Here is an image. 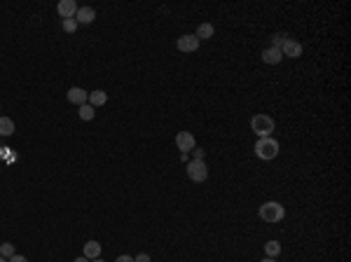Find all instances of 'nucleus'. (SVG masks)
<instances>
[{
  "label": "nucleus",
  "mask_w": 351,
  "mask_h": 262,
  "mask_svg": "<svg viewBox=\"0 0 351 262\" xmlns=\"http://www.w3.org/2000/svg\"><path fill=\"white\" fill-rule=\"evenodd\" d=\"M255 155L265 162H272V159L278 157V140L272 138V136H267V138H258V143L253 145Z\"/></svg>",
  "instance_id": "1"
},
{
  "label": "nucleus",
  "mask_w": 351,
  "mask_h": 262,
  "mask_svg": "<svg viewBox=\"0 0 351 262\" xmlns=\"http://www.w3.org/2000/svg\"><path fill=\"white\" fill-rule=\"evenodd\" d=\"M258 215H260L265 222L274 225V222H281L286 218V208L278 204V201H265L260 208H258Z\"/></svg>",
  "instance_id": "2"
},
{
  "label": "nucleus",
  "mask_w": 351,
  "mask_h": 262,
  "mask_svg": "<svg viewBox=\"0 0 351 262\" xmlns=\"http://www.w3.org/2000/svg\"><path fill=\"white\" fill-rule=\"evenodd\" d=\"M251 129H253V134L258 136V138H267V136H272V131H274V120L269 115L258 113V115L251 117Z\"/></svg>",
  "instance_id": "3"
},
{
  "label": "nucleus",
  "mask_w": 351,
  "mask_h": 262,
  "mask_svg": "<svg viewBox=\"0 0 351 262\" xmlns=\"http://www.w3.org/2000/svg\"><path fill=\"white\" fill-rule=\"evenodd\" d=\"M188 178L192 183H204L206 178H208L206 159H192V162H188Z\"/></svg>",
  "instance_id": "4"
},
{
  "label": "nucleus",
  "mask_w": 351,
  "mask_h": 262,
  "mask_svg": "<svg viewBox=\"0 0 351 262\" xmlns=\"http://www.w3.org/2000/svg\"><path fill=\"white\" fill-rule=\"evenodd\" d=\"M176 147H178L183 155H188L197 147V138H194L190 131H178V134H176Z\"/></svg>",
  "instance_id": "5"
},
{
  "label": "nucleus",
  "mask_w": 351,
  "mask_h": 262,
  "mask_svg": "<svg viewBox=\"0 0 351 262\" xmlns=\"http://www.w3.org/2000/svg\"><path fill=\"white\" fill-rule=\"evenodd\" d=\"M199 38L194 35V33H188V35H181L178 38V43H176V47L181 49V52H197V49H199Z\"/></svg>",
  "instance_id": "6"
},
{
  "label": "nucleus",
  "mask_w": 351,
  "mask_h": 262,
  "mask_svg": "<svg viewBox=\"0 0 351 262\" xmlns=\"http://www.w3.org/2000/svg\"><path fill=\"white\" fill-rule=\"evenodd\" d=\"M56 12H59L61 19H75V14H78V3L75 0H61L59 5H56Z\"/></svg>",
  "instance_id": "7"
},
{
  "label": "nucleus",
  "mask_w": 351,
  "mask_h": 262,
  "mask_svg": "<svg viewBox=\"0 0 351 262\" xmlns=\"http://www.w3.org/2000/svg\"><path fill=\"white\" fill-rule=\"evenodd\" d=\"M281 54L291 56V59H300V56H302V45L297 43V40H293V38H288V40L281 45Z\"/></svg>",
  "instance_id": "8"
},
{
  "label": "nucleus",
  "mask_w": 351,
  "mask_h": 262,
  "mask_svg": "<svg viewBox=\"0 0 351 262\" xmlns=\"http://www.w3.org/2000/svg\"><path fill=\"white\" fill-rule=\"evenodd\" d=\"M260 59H262V63H267V66H278L281 59H284V54H281V49H276V47H267V49H262Z\"/></svg>",
  "instance_id": "9"
},
{
  "label": "nucleus",
  "mask_w": 351,
  "mask_h": 262,
  "mask_svg": "<svg viewBox=\"0 0 351 262\" xmlns=\"http://www.w3.org/2000/svg\"><path fill=\"white\" fill-rule=\"evenodd\" d=\"M66 96H68V101H71L73 105H78V108H80V105H85L87 101H89V94H87L82 87H71Z\"/></svg>",
  "instance_id": "10"
},
{
  "label": "nucleus",
  "mask_w": 351,
  "mask_h": 262,
  "mask_svg": "<svg viewBox=\"0 0 351 262\" xmlns=\"http://www.w3.org/2000/svg\"><path fill=\"white\" fill-rule=\"evenodd\" d=\"M94 19H96V10L94 7H78V14H75V21L82 26H89L94 24Z\"/></svg>",
  "instance_id": "11"
},
{
  "label": "nucleus",
  "mask_w": 351,
  "mask_h": 262,
  "mask_svg": "<svg viewBox=\"0 0 351 262\" xmlns=\"http://www.w3.org/2000/svg\"><path fill=\"white\" fill-rule=\"evenodd\" d=\"M87 103L91 105V108H101V105L108 103V94L103 92V89H94V92L89 94V101Z\"/></svg>",
  "instance_id": "12"
},
{
  "label": "nucleus",
  "mask_w": 351,
  "mask_h": 262,
  "mask_svg": "<svg viewBox=\"0 0 351 262\" xmlns=\"http://www.w3.org/2000/svg\"><path fill=\"white\" fill-rule=\"evenodd\" d=\"M85 257L87 260H96V257H101V244H98V241H87L85 244Z\"/></svg>",
  "instance_id": "13"
},
{
  "label": "nucleus",
  "mask_w": 351,
  "mask_h": 262,
  "mask_svg": "<svg viewBox=\"0 0 351 262\" xmlns=\"http://www.w3.org/2000/svg\"><path fill=\"white\" fill-rule=\"evenodd\" d=\"M194 35L199 38V43L201 40H211V38L216 35V28H213V24H199V28H197Z\"/></svg>",
  "instance_id": "14"
},
{
  "label": "nucleus",
  "mask_w": 351,
  "mask_h": 262,
  "mask_svg": "<svg viewBox=\"0 0 351 262\" xmlns=\"http://www.w3.org/2000/svg\"><path fill=\"white\" fill-rule=\"evenodd\" d=\"M14 134V122L10 117H0V136H12Z\"/></svg>",
  "instance_id": "15"
},
{
  "label": "nucleus",
  "mask_w": 351,
  "mask_h": 262,
  "mask_svg": "<svg viewBox=\"0 0 351 262\" xmlns=\"http://www.w3.org/2000/svg\"><path fill=\"white\" fill-rule=\"evenodd\" d=\"M265 253H267V257H276L278 253H281V244H278L276 239L267 241V244H265Z\"/></svg>",
  "instance_id": "16"
},
{
  "label": "nucleus",
  "mask_w": 351,
  "mask_h": 262,
  "mask_svg": "<svg viewBox=\"0 0 351 262\" xmlns=\"http://www.w3.org/2000/svg\"><path fill=\"white\" fill-rule=\"evenodd\" d=\"M94 108H91L89 103H85V105H80V120H85V122H89V120H94Z\"/></svg>",
  "instance_id": "17"
},
{
  "label": "nucleus",
  "mask_w": 351,
  "mask_h": 262,
  "mask_svg": "<svg viewBox=\"0 0 351 262\" xmlns=\"http://www.w3.org/2000/svg\"><path fill=\"white\" fill-rule=\"evenodd\" d=\"M78 21H75V19H63V21H61V28H63V31L66 33H75L78 31Z\"/></svg>",
  "instance_id": "18"
},
{
  "label": "nucleus",
  "mask_w": 351,
  "mask_h": 262,
  "mask_svg": "<svg viewBox=\"0 0 351 262\" xmlns=\"http://www.w3.org/2000/svg\"><path fill=\"white\" fill-rule=\"evenodd\" d=\"M12 255H14V246L12 244H0V257L10 260Z\"/></svg>",
  "instance_id": "19"
},
{
  "label": "nucleus",
  "mask_w": 351,
  "mask_h": 262,
  "mask_svg": "<svg viewBox=\"0 0 351 262\" xmlns=\"http://www.w3.org/2000/svg\"><path fill=\"white\" fill-rule=\"evenodd\" d=\"M288 40V35L286 33H274L272 35V47H276V49H281V45Z\"/></svg>",
  "instance_id": "20"
},
{
  "label": "nucleus",
  "mask_w": 351,
  "mask_h": 262,
  "mask_svg": "<svg viewBox=\"0 0 351 262\" xmlns=\"http://www.w3.org/2000/svg\"><path fill=\"white\" fill-rule=\"evenodd\" d=\"M204 155H206V153L201 150V147H194V150H192V157H194V159H204Z\"/></svg>",
  "instance_id": "21"
},
{
  "label": "nucleus",
  "mask_w": 351,
  "mask_h": 262,
  "mask_svg": "<svg viewBox=\"0 0 351 262\" xmlns=\"http://www.w3.org/2000/svg\"><path fill=\"white\" fill-rule=\"evenodd\" d=\"M133 262H150V255H146V253H141V255L133 257Z\"/></svg>",
  "instance_id": "22"
},
{
  "label": "nucleus",
  "mask_w": 351,
  "mask_h": 262,
  "mask_svg": "<svg viewBox=\"0 0 351 262\" xmlns=\"http://www.w3.org/2000/svg\"><path fill=\"white\" fill-rule=\"evenodd\" d=\"M7 262H28V260H26L24 255H17V253H14V255L10 257V260H7Z\"/></svg>",
  "instance_id": "23"
},
{
  "label": "nucleus",
  "mask_w": 351,
  "mask_h": 262,
  "mask_svg": "<svg viewBox=\"0 0 351 262\" xmlns=\"http://www.w3.org/2000/svg\"><path fill=\"white\" fill-rule=\"evenodd\" d=\"M115 262H133V257L131 255H120Z\"/></svg>",
  "instance_id": "24"
},
{
  "label": "nucleus",
  "mask_w": 351,
  "mask_h": 262,
  "mask_svg": "<svg viewBox=\"0 0 351 262\" xmlns=\"http://www.w3.org/2000/svg\"><path fill=\"white\" fill-rule=\"evenodd\" d=\"M75 262H91V260H87V257L82 255V257H78V260H75Z\"/></svg>",
  "instance_id": "25"
},
{
  "label": "nucleus",
  "mask_w": 351,
  "mask_h": 262,
  "mask_svg": "<svg viewBox=\"0 0 351 262\" xmlns=\"http://www.w3.org/2000/svg\"><path fill=\"white\" fill-rule=\"evenodd\" d=\"M262 262H276V260H274V257H265V260H262Z\"/></svg>",
  "instance_id": "26"
},
{
  "label": "nucleus",
  "mask_w": 351,
  "mask_h": 262,
  "mask_svg": "<svg viewBox=\"0 0 351 262\" xmlns=\"http://www.w3.org/2000/svg\"><path fill=\"white\" fill-rule=\"evenodd\" d=\"M91 262H103V260H101V257H96V260H91Z\"/></svg>",
  "instance_id": "27"
},
{
  "label": "nucleus",
  "mask_w": 351,
  "mask_h": 262,
  "mask_svg": "<svg viewBox=\"0 0 351 262\" xmlns=\"http://www.w3.org/2000/svg\"><path fill=\"white\" fill-rule=\"evenodd\" d=\"M0 262H7V260H5V257H0Z\"/></svg>",
  "instance_id": "28"
}]
</instances>
